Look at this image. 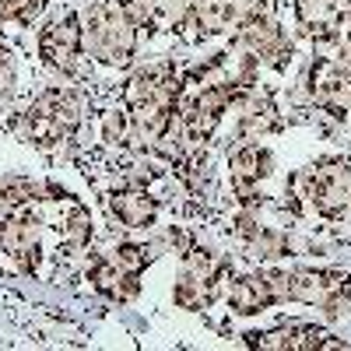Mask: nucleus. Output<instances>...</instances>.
<instances>
[{
  "label": "nucleus",
  "mask_w": 351,
  "mask_h": 351,
  "mask_svg": "<svg viewBox=\"0 0 351 351\" xmlns=\"http://www.w3.org/2000/svg\"><path fill=\"white\" fill-rule=\"evenodd\" d=\"M137 32L141 28L123 14L120 4L112 0H95L88 8V28H84V46L95 60L109 67H127L137 49Z\"/></svg>",
  "instance_id": "obj_1"
},
{
  "label": "nucleus",
  "mask_w": 351,
  "mask_h": 351,
  "mask_svg": "<svg viewBox=\"0 0 351 351\" xmlns=\"http://www.w3.org/2000/svg\"><path fill=\"white\" fill-rule=\"evenodd\" d=\"M77 120H81L77 95L71 88H49L21 116V134L39 148H49V144H60L64 137H71Z\"/></svg>",
  "instance_id": "obj_2"
},
{
  "label": "nucleus",
  "mask_w": 351,
  "mask_h": 351,
  "mask_svg": "<svg viewBox=\"0 0 351 351\" xmlns=\"http://www.w3.org/2000/svg\"><path fill=\"white\" fill-rule=\"evenodd\" d=\"M306 193L324 218H344L351 211V162L327 158L306 176Z\"/></svg>",
  "instance_id": "obj_3"
},
{
  "label": "nucleus",
  "mask_w": 351,
  "mask_h": 351,
  "mask_svg": "<svg viewBox=\"0 0 351 351\" xmlns=\"http://www.w3.org/2000/svg\"><path fill=\"white\" fill-rule=\"evenodd\" d=\"M0 246H4L8 260L21 274H36L39 271V260H43V246H39V218L28 211V208H18L11 211V218L0 228Z\"/></svg>",
  "instance_id": "obj_4"
},
{
  "label": "nucleus",
  "mask_w": 351,
  "mask_h": 351,
  "mask_svg": "<svg viewBox=\"0 0 351 351\" xmlns=\"http://www.w3.org/2000/svg\"><path fill=\"white\" fill-rule=\"evenodd\" d=\"M39 53H43V60L53 71L74 77L77 74V60H81V53H84L81 18L77 14H67V18H60L56 25H49L46 32H43V39H39Z\"/></svg>",
  "instance_id": "obj_5"
},
{
  "label": "nucleus",
  "mask_w": 351,
  "mask_h": 351,
  "mask_svg": "<svg viewBox=\"0 0 351 351\" xmlns=\"http://www.w3.org/2000/svg\"><path fill=\"white\" fill-rule=\"evenodd\" d=\"M271 152L260 148V144H239L236 152L228 155V172H232V190L239 193L243 204L256 200V183L271 176Z\"/></svg>",
  "instance_id": "obj_6"
},
{
  "label": "nucleus",
  "mask_w": 351,
  "mask_h": 351,
  "mask_svg": "<svg viewBox=\"0 0 351 351\" xmlns=\"http://www.w3.org/2000/svg\"><path fill=\"white\" fill-rule=\"evenodd\" d=\"M228 306L236 309L239 316H256L263 309L278 306L267 274H243V278H236L232 288H228Z\"/></svg>",
  "instance_id": "obj_7"
},
{
  "label": "nucleus",
  "mask_w": 351,
  "mask_h": 351,
  "mask_svg": "<svg viewBox=\"0 0 351 351\" xmlns=\"http://www.w3.org/2000/svg\"><path fill=\"white\" fill-rule=\"evenodd\" d=\"M88 278H92L95 291H102V295L112 299V302H130V299L137 295V288H141V281H137L141 274L120 271L109 256H99L92 267H88Z\"/></svg>",
  "instance_id": "obj_8"
},
{
  "label": "nucleus",
  "mask_w": 351,
  "mask_h": 351,
  "mask_svg": "<svg viewBox=\"0 0 351 351\" xmlns=\"http://www.w3.org/2000/svg\"><path fill=\"white\" fill-rule=\"evenodd\" d=\"M236 232L243 236L250 256H256V260H278V256H288L291 253V243H288L285 232H278L271 225H256L253 218H239V228Z\"/></svg>",
  "instance_id": "obj_9"
},
{
  "label": "nucleus",
  "mask_w": 351,
  "mask_h": 351,
  "mask_svg": "<svg viewBox=\"0 0 351 351\" xmlns=\"http://www.w3.org/2000/svg\"><path fill=\"white\" fill-rule=\"evenodd\" d=\"M109 208L127 228H148V225H155L158 200L148 197L144 190H120V193L109 197Z\"/></svg>",
  "instance_id": "obj_10"
},
{
  "label": "nucleus",
  "mask_w": 351,
  "mask_h": 351,
  "mask_svg": "<svg viewBox=\"0 0 351 351\" xmlns=\"http://www.w3.org/2000/svg\"><path fill=\"white\" fill-rule=\"evenodd\" d=\"M120 271H127V274H141L144 267H148V260H152V253H148V246H134V243H120L112 250V256H109Z\"/></svg>",
  "instance_id": "obj_11"
},
{
  "label": "nucleus",
  "mask_w": 351,
  "mask_h": 351,
  "mask_svg": "<svg viewBox=\"0 0 351 351\" xmlns=\"http://www.w3.org/2000/svg\"><path fill=\"white\" fill-rule=\"evenodd\" d=\"M46 0H0V21H21L28 25L39 11H43Z\"/></svg>",
  "instance_id": "obj_12"
},
{
  "label": "nucleus",
  "mask_w": 351,
  "mask_h": 351,
  "mask_svg": "<svg viewBox=\"0 0 351 351\" xmlns=\"http://www.w3.org/2000/svg\"><path fill=\"white\" fill-rule=\"evenodd\" d=\"M120 8H123V14L137 25V28H144V32H155V0H120Z\"/></svg>",
  "instance_id": "obj_13"
},
{
  "label": "nucleus",
  "mask_w": 351,
  "mask_h": 351,
  "mask_svg": "<svg viewBox=\"0 0 351 351\" xmlns=\"http://www.w3.org/2000/svg\"><path fill=\"white\" fill-rule=\"evenodd\" d=\"M14 81V56L8 46H0V88H8Z\"/></svg>",
  "instance_id": "obj_14"
},
{
  "label": "nucleus",
  "mask_w": 351,
  "mask_h": 351,
  "mask_svg": "<svg viewBox=\"0 0 351 351\" xmlns=\"http://www.w3.org/2000/svg\"><path fill=\"white\" fill-rule=\"evenodd\" d=\"M215 67H221V56H215ZM215 67H211V71H215ZM204 74H208L204 67H200V71H193V77H204Z\"/></svg>",
  "instance_id": "obj_15"
}]
</instances>
